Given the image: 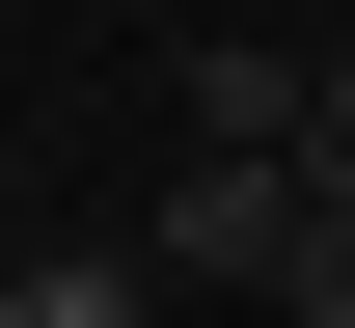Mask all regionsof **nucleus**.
Returning a JSON list of instances; mask_svg holds the SVG:
<instances>
[{"label":"nucleus","instance_id":"obj_5","mask_svg":"<svg viewBox=\"0 0 355 328\" xmlns=\"http://www.w3.org/2000/svg\"><path fill=\"white\" fill-rule=\"evenodd\" d=\"M0 328H28V274H0Z\"/></svg>","mask_w":355,"mask_h":328},{"label":"nucleus","instance_id":"obj_3","mask_svg":"<svg viewBox=\"0 0 355 328\" xmlns=\"http://www.w3.org/2000/svg\"><path fill=\"white\" fill-rule=\"evenodd\" d=\"M273 301H301V328H355V219H328V191H301V274H273Z\"/></svg>","mask_w":355,"mask_h":328},{"label":"nucleus","instance_id":"obj_2","mask_svg":"<svg viewBox=\"0 0 355 328\" xmlns=\"http://www.w3.org/2000/svg\"><path fill=\"white\" fill-rule=\"evenodd\" d=\"M28 328H164V274L137 246H28Z\"/></svg>","mask_w":355,"mask_h":328},{"label":"nucleus","instance_id":"obj_4","mask_svg":"<svg viewBox=\"0 0 355 328\" xmlns=\"http://www.w3.org/2000/svg\"><path fill=\"white\" fill-rule=\"evenodd\" d=\"M301 191H328V219H355V55H328V83H301Z\"/></svg>","mask_w":355,"mask_h":328},{"label":"nucleus","instance_id":"obj_1","mask_svg":"<svg viewBox=\"0 0 355 328\" xmlns=\"http://www.w3.org/2000/svg\"><path fill=\"white\" fill-rule=\"evenodd\" d=\"M137 274H191V301H273V274H301V164H191Z\"/></svg>","mask_w":355,"mask_h":328}]
</instances>
